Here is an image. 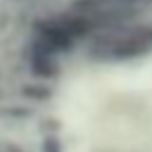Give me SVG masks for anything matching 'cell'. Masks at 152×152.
<instances>
[{"instance_id": "cell-1", "label": "cell", "mask_w": 152, "mask_h": 152, "mask_svg": "<svg viewBox=\"0 0 152 152\" xmlns=\"http://www.w3.org/2000/svg\"><path fill=\"white\" fill-rule=\"evenodd\" d=\"M43 152H59V142L55 138H45V145H43Z\"/></svg>"}]
</instances>
